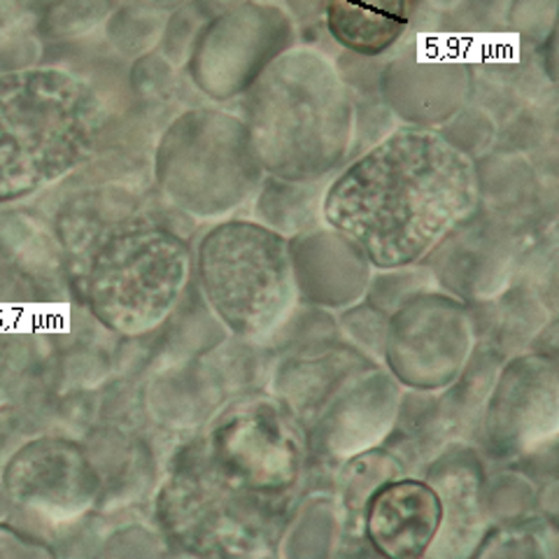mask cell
Masks as SVG:
<instances>
[{
	"mask_svg": "<svg viewBox=\"0 0 559 559\" xmlns=\"http://www.w3.org/2000/svg\"><path fill=\"white\" fill-rule=\"evenodd\" d=\"M308 448L273 396H242L175 454L162 489L166 534L197 555H266L299 506Z\"/></svg>",
	"mask_w": 559,
	"mask_h": 559,
	"instance_id": "cell-1",
	"label": "cell"
},
{
	"mask_svg": "<svg viewBox=\"0 0 559 559\" xmlns=\"http://www.w3.org/2000/svg\"><path fill=\"white\" fill-rule=\"evenodd\" d=\"M480 205L474 156L436 129L401 127L324 187L322 219L378 271L419 266Z\"/></svg>",
	"mask_w": 559,
	"mask_h": 559,
	"instance_id": "cell-2",
	"label": "cell"
},
{
	"mask_svg": "<svg viewBox=\"0 0 559 559\" xmlns=\"http://www.w3.org/2000/svg\"><path fill=\"white\" fill-rule=\"evenodd\" d=\"M240 119L266 175L318 182L357 145V103L338 66L312 47L283 51L242 94Z\"/></svg>",
	"mask_w": 559,
	"mask_h": 559,
	"instance_id": "cell-3",
	"label": "cell"
},
{
	"mask_svg": "<svg viewBox=\"0 0 559 559\" xmlns=\"http://www.w3.org/2000/svg\"><path fill=\"white\" fill-rule=\"evenodd\" d=\"M273 399L299 425L308 454L345 462L392 433L401 388L355 345L310 341L277 361Z\"/></svg>",
	"mask_w": 559,
	"mask_h": 559,
	"instance_id": "cell-4",
	"label": "cell"
},
{
	"mask_svg": "<svg viewBox=\"0 0 559 559\" xmlns=\"http://www.w3.org/2000/svg\"><path fill=\"white\" fill-rule=\"evenodd\" d=\"M100 103L63 70L0 75V201L33 194L84 162L100 131Z\"/></svg>",
	"mask_w": 559,
	"mask_h": 559,
	"instance_id": "cell-5",
	"label": "cell"
},
{
	"mask_svg": "<svg viewBox=\"0 0 559 559\" xmlns=\"http://www.w3.org/2000/svg\"><path fill=\"white\" fill-rule=\"evenodd\" d=\"M203 299L245 343L275 341L299 308L289 238L252 219H224L197 250Z\"/></svg>",
	"mask_w": 559,
	"mask_h": 559,
	"instance_id": "cell-6",
	"label": "cell"
},
{
	"mask_svg": "<svg viewBox=\"0 0 559 559\" xmlns=\"http://www.w3.org/2000/svg\"><path fill=\"white\" fill-rule=\"evenodd\" d=\"M266 178L240 115L189 110L166 129L156 152V180L185 213L213 219L248 203Z\"/></svg>",
	"mask_w": 559,
	"mask_h": 559,
	"instance_id": "cell-7",
	"label": "cell"
},
{
	"mask_svg": "<svg viewBox=\"0 0 559 559\" xmlns=\"http://www.w3.org/2000/svg\"><path fill=\"white\" fill-rule=\"evenodd\" d=\"M294 40L296 20L285 8L242 0L201 26L189 51V78L207 98L231 100L248 92Z\"/></svg>",
	"mask_w": 559,
	"mask_h": 559,
	"instance_id": "cell-8",
	"label": "cell"
},
{
	"mask_svg": "<svg viewBox=\"0 0 559 559\" xmlns=\"http://www.w3.org/2000/svg\"><path fill=\"white\" fill-rule=\"evenodd\" d=\"M474 343V318L464 301L417 292L388 320L382 355L396 382L415 392H436L462 373Z\"/></svg>",
	"mask_w": 559,
	"mask_h": 559,
	"instance_id": "cell-9",
	"label": "cell"
},
{
	"mask_svg": "<svg viewBox=\"0 0 559 559\" xmlns=\"http://www.w3.org/2000/svg\"><path fill=\"white\" fill-rule=\"evenodd\" d=\"M94 261L96 294L115 283L117 299H145L154 324L189 285L187 240L156 222L133 219L103 234Z\"/></svg>",
	"mask_w": 559,
	"mask_h": 559,
	"instance_id": "cell-10",
	"label": "cell"
},
{
	"mask_svg": "<svg viewBox=\"0 0 559 559\" xmlns=\"http://www.w3.org/2000/svg\"><path fill=\"white\" fill-rule=\"evenodd\" d=\"M552 355H518L501 364L485 401L478 439L489 460L511 462L555 441L559 425Z\"/></svg>",
	"mask_w": 559,
	"mask_h": 559,
	"instance_id": "cell-11",
	"label": "cell"
},
{
	"mask_svg": "<svg viewBox=\"0 0 559 559\" xmlns=\"http://www.w3.org/2000/svg\"><path fill=\"white\" fill-rule=\"evenodd\" d=\"M471 68L443 49L406 47L380 78L388 108L411 127L433 129L464 110L471 94Z\"/></svg>",
	"mask_w": 559,
	"mask_h": 559,
	"instance_id": "cell-12",
	"label": "cell"
},
{
	"mask_svg": "<svg viewBox=\"0 0 559 559\" xmlns=\"http://www.w3.org/2000/svg\"><path fill=\"white\" fill-rule=\"evenodd\" d=\"M511 224L495 219L485 207L457 226L427 261L431 277L460 301H489L501 294L513 264Z\"/></svg>",
	"mask_w": 559,
	"mask_h": 559,
	"instance_id": "cell-13",
	"label": "cell"
},
{
	"mask_svg": "<svg viewBox=\"0 0 559 559\" xmlns=\"http://www.w3.org/2000/svg\"><path fill=\"white\" fill-rule=\"evenodd\" d=\"M443 503L425 478L399 476L382 483L366 501L364 534L378 555L413 559L429 555L441 532Z\"/></svg>",
	"mask_w": 559,
	"mask_h": 559,
	"instance_id": "cell-14",
	"label": "cell"
},
{
	"mask_svg": "<svg viewBox=\"0 0 559 559\" xmlns=\"http://www.w3.org/2000/svg\"><path fill=\"white\" fill-rule=\"evenodd\" d=\"M299 299L322 306H349L366 294L371 264L353 242L334 229L314 226L289 238Z\"/></svg>",
	"mask_w": 559,
	"mask_h": 559,
	"instance_id": "cell-15",
	"label": "cell"
},
{
	"mask_svg": "<svg viewBox=\"0 0 559 559\" xmlns=\"http://www.w3.org/2000/svg\"><path fill=\"white\" fill-rule=\"evenodd\" d=\"M425 480L443 503L441 532L429 552L468 555L466 544H480L487 532V478L478 452L468 445H445L429 462Z\"/></svg>",
	"mask_w": 559,
	"mask_h": 559,
	"instance_id": "cell-16",
	"label": "cell"
},
{
	"mask_svg": "<svg viewBox=\"0 0 559 559\" xmlns=\"http://www.w3.org/2000/svg\"><path fill=\"white\" fill-rule=\"evenodd\" d=\"M417 0H324V26L336 45L361 59L392 51L404 38Z\"/></svg>",
	"mask_w": 559,
	"mask_h": 559,
	"instance_id": "cell-17",
	"label": "cell"
},
{
	"mask_svg": "<svg viewBox=\"0 0 559 559\" xmlns=\"http://www.w3.org/2000/svg\"><path fill=\"white\" fill-rule=\"evenodd\" d=\"M318 182H292L266 175L257 191V217L287 238L320 226L322 219V189Z\"/></svg>",
	"mask_w": 559,
	"mask_h": 559,
	"instance_id": "cell-18",
	"label": "cell"
},
{
	"mask_svg": "<svg viewBox=\"0 0 559 559\" xmlns=\"http://www.w3.org/2000/svg\"><path fill=\"white\" fill-rule=\"evenodd\" d=\"M341 329L361 353L371 357H382L384 334H388V312L378 310L371 304L353 308L343 312Z\"/></svg>",
	"mask_w": 559,
	"mask_h": 559,
	"instance_id": "cell-19",
	"label": "cell"
}]
</instances>
